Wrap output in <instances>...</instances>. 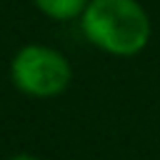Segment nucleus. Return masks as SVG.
Returning a JSON list of instances; mask_svg holds the SVG:
<instances>
[{
    "label": "nucleus",
    "instance_id": "20e7f679",
    "mask_svg": "<svg viewBox=\"0 0 160 160\" xmlns=\"http://www.w3.org/2000/svg\"><path fill=\"white\" fill-rule=\"evenodd\" d=\"M8 160H40V158H35V155H28V152H20V155H12V158H8Z\"/></svg>",
    "mask_w": 160,
    "mask_h": 160
},
{
    "label": "nucleus",
    "instance_id": "f03ea898",
    "mask_svg": "<svg viewBox=\"0 0 160 160\" xmlns=\"http://www.w3.org/2000/svg\"><path fill=\"white\" fill-rule=\"evenodd\" d=\"M12 85L30 98H55L62 95L72 80V68L68 58L48 45H22L10 62Z\"/></svg>",
    "mask_w": 160,
    "mask_h": 160
},
{
    "label": "nucleus",
    "instance_id": "7ed1b4c3",
    "mask_svg": "<svg viewBox=\"0 0 160 160\" xmlns=\"http://www.w3.org/2000/svg\"><path fill=\"white\" fill-rule=\"evenodd\" d=\"M32 2H35V8H38L42 15L65 22V20L80 18V15L85 12V8H88L90 0H32Z\"/></svg>",
    "mask_w": 160,
    "mask_h": 160
},
{
    "label": "nucleus",
    "instance_id": "f257e3e1",
    "mask_svg": "<svg viewBox=\"0 0 160 160\" xmlns=\"http://www.w3.org/2000/svg\"><path fill=\"white\" fill-rule=\"evenodd\" d=\"M80 28L88 42L115 58L140 55L152 38L150 15L138 0H90Z\"/></svg>",
    "mask_w": 160,
    "mask_h": 160
}]
</instances>
